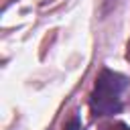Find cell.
I'll return each instance as SVG.
<instances>
[{"mask_svg": "<svg viewBox=\"0 0 130 130\" xmlns=\"http://www.w3.org/2000/svg\"><path fill=\"white\" fill-rule=\"evenodd\" d=\"M128 77L112 71V69H102L95 83L93 91L89 95V108L93 116H114L122 110V93L128 87Z\"/></svg>", "mask_w": 130, "mask_h": 130, "instance_id": "1", "label": "cell"}, {"mask_svg": "<svg viewBox=\"0 0 130 130\" xmlns=\"http://www.w3.org/2000/svg\"><path fill=\"white\" fill-rule=\"evenodd\" d=\"M77 128H79V118L75 116V118H73V122H71V124H69L65 130H77Z\"/></svg>", "mask_w": 130, "mask_h": 130, "instance_id": "2", "label": "cell"}, {"mask_svg": "<svg viewBox=\"0 0 130 130\" xmlns=\"http://www.w3.org/2000/svg\"><path fill=\"white\" fill-rule=\"evenodd\" d=\"M110 130H130L126 124H116V128H110Z\"/></svg>", "mask_w": 130, "mask_h": 130, "instance_id": "3", "label": "cell"}]
</instances>
